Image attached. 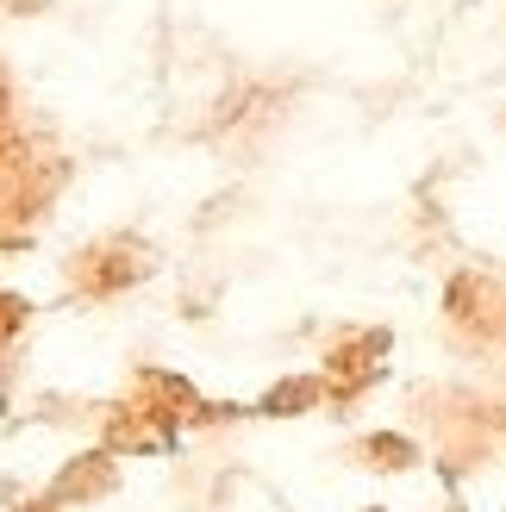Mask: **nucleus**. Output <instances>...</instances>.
I'll return each mask as SVG.
<instances>
[]
</instances>
